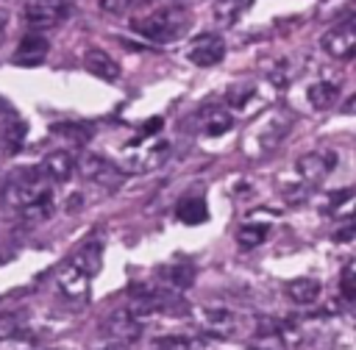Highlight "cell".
<instances>
[{"label": "cell", "instance_id": "cell-30", "mask_svg": "<svg viewBox=\"0 0 356 350\" xmlns=\"http://www.w3.org/2000/svg\"><path fill=\"white\" fill-rule=\"evenodd\" d=\"M100 8H103L106 14H122V11L131 8V3H128V0H100Z\"/></svg>", "mask_w": 356, "mask_h": 350}, {"label": "cell", "instance_id": "cell-25", "mask_svg": "<svg viewBox=\"0 0 356 350\" xmlns=\"http://www.w3.org/2000/svg\"><path fill=\"white\" fill-rule=\"evenodd\" d=\"M53 211H56V206H53V194L47 192V194H42L36 203H31L28 208H22V217H25L28 222H44Z\"/></svg>", "mask_w": 356, "mask_h": 350}, {"label": "cell", "instance_id": "cell-20", "mask_svg": "<svg viewBox=\"0 0 356 350\" xmlns=\"http://www.w3.org/2000/svg\"><path fill=\"white\" fill-rule=\"evenodd\" d=\"M175 217L184 222V225H200L209 219V208H206V200L203 197H184L178 206H175Z\"/></svg>", "mask_w": 356, "mask_h": 350}, {"label": "cell", "instance_id": "cell-28", "mask_svg": "<svg viewBox=\"0 0 356 350\" xmlns=\"http://www.w3.org/2000/svg\"><path fill=\"white\" fill-rule=\"evenodd\" d=\"M353 236H356V208L345 217V222H342V228L334 233V239H337V242H348V239H353Z\"/></svg>", "mask_w": 356, "mask_h": 350}, {"label": "cell", "instance_id": "cell-3", "mask_svg": "<svg viewBox=\"0 0 356 350\" xmlns=\"http://www.w3.org/2000/svg\"><path fill=\"white\" fill-rule=\"evenodd\" d=\"M320 47L337 58V61H350L356 58V11L345 14L339 22H334L323 36H320Z\"/></svg>", "mask_w": 356, "mask_h": 350}, {"label": "cell", "instance_id": "cell-36", "mask_svg": "<svg viewBox=\"0 0 356 350\" xmlns=\"http://www.w3.org/2000/svg\"><path fill=\"white\" fill-rule=\"evenodd\" d=\"M175 3H178V6H181V8H184V3H189V0H175Z\"/></svg>", "mask_w": 356, "mask_h": 350}, {"label": "cell", "instance_id": "cell-10", "mask_svg": "<svg viewBox=\"0 0 356 350\" xmlns=\"http://www.w3.org/2000/svg\"><path fill=\"white\" fill-rule=\"evenodd\" d=\"M47 50H50V42H47L42 33L31 31V33H25V36L19 39L14 61L22 64V67H33V64H42V61H44Z\"/></svg>", "mask_w": 356, "mask_h": 350}, {"label": "cell", "instance_id": "cell-33", "mask_svg": "<svg viewBox=\"0 0 356 350\" xmlns=\"http://www.w3.org/2000/svg\"><path fill=\"white\" fill-rule=\"evenodd\" d=\"M131 6H147V3H153V0H128Z\"/></svg>", "mask_w": 356, "mask_h": 350}, {"label": "cell", "instance_id": "cell-15", "mask_svg": "<svg viewBox=\"0 0 356 350\" xmlns=\"http://www.w3.org/2000/svg\"><path fill=\"white\" fill-rule=\"evenodd\" d=\"M42 172H44L47 181L64 183V181H70L72 172H75V158H72L67 150H56V153H50V156L42 161Z\"/></svg>", "mask_w": 356, "mask_h": 350}, {"label": "cell", "instance_id": "cell-19", "mask_svg": "<svg viewBox=\"0 0 356 350\" xmlns=\"http://www.w3.org/2000/svg\"><path fill=\"white\" fill-rule=\"evenodd\" d=\"M306 97H309L312 108L325 111V108H331V106L337 103V97H339V86H337L334 81H317V83L309 86Z\"/></svg>", "mask_w": 356, "mask_h": 350}, {"label": "cell", "instance_id": "cell-13", "mask_svg": "<svg viewBox=\"0 0 356 350\" xmlns=\"http://www.w3.org/2000/svg\"><path fill=\"white\" fill-rule=\"evenodd\" d=\"M83 67L100 81H117L120 78V64L100 47H89L83 53Z\"/></svg>", "mask_w": 356, "mask_h": 350}, {"label": "cell", "instance_id": "cell-11", "mask_svg": "<svg viewBox=\"0 0 356 350\" xmlns=\"http://www.w3.org/2000/svg\"><path fill=\"white\" fill-rule=\"evenodd\" d=\"M203 325H206L211 333H217V336H236V333L242 331L239 314H234L231 308H220V306L203 311Z\"/></svg>", "mask_w": 356, "mask_h": 350}, {"label": "cell", "instance_id": "cell-14", "mask_svg": "<svg viewBox=\"0 0 356 350\" xmlns=\"http://www.w3.org/2000/svg\"><path fill=\"white\" fill-rule=\"evenodd\" d=\"M289 128H292V117H286V114H273V117H267V122L261 125V133H259V153L273 150V147L286 136Z\"/></svg>", "mask_w": 356, "mask_h": 350}, {"label": "cell", "instance_id": "cell-12", "mask_svg": "<svg viewBox=\"0 0 356 350\" xmlns=\"http://www.w3.org/2000/svg\"><path fill=\"white\" fill-rule=\"evenodd\" d=\"M197 128L206 136H222L234 128V117L222 106H206L197 111Z\"/></svg>", "mask_w": 356, "mask_h": 350}, {"label": "cell", "instance_id": "cell-4", "mask_svg": "<svg viewBox=\"0 0 356 350\" xmlns=\"http://www.w3.org/2000/svg\"><path fill=\"white\" fill-rule=\"evenodd\" d=\"M70 17V3L67 0H28L22 8V19L39 33L44 28H56Z\"/></svg>", "mask_w": 356, "mask_h": 350}, {"label": "cell", "instance_id": "cell-34", "mask_svg": "<svg viewBox=\"0 0 356 350\" xmlns=\"http://www.w3.org/2000/svg\"><path fill=\"white\" fill-rule=\"evenodd\" d=\"M103 350H125V347H122V344H106Z\"/></svg>", "mask_w": 356, "mask_h": 350}, {"label": "cell", "instance_id": "cell-7", "mask_svg": "<svg viewBox=\"0 0 356 350\" xmlns=\"http://www.w3.org/2000/svg\"><path fill=\"white\" fill-rule=\"evenodd\" d=\"M189 61L195 67H214L222 61L225 56V42L220 33H200L192 44H189Z\"/></svg>", "mask_w": 356, "mask_h": 350}, {"label": "cell", "instance_id": "cell-31", "mask_svg": "<svg viewBox=\"0 0 356 350\" xmlns=\"http://www.w3.org/2000/svg\"><path fill=\"white\" fill-rule=\"evenodd\" d=\"M161 125H164V119H161V117L147 119V122H145V128H142V139H145V136H150V133H159V131H161Z\"/></svg>", "mask_w": 356, "mask_h": 350}, {"label": "cell", "instance_id": "cell-6", "mask_svg": "<svg viewBox=\"0 0 356 350\" xmlns=\"http://www.w3.org/2000/svg\"><path fill=\"white\" fill-rule=\"evenodd\" d=\"M78 169H81L83 178H89V181H95V183H100V186H106V189H117V186L122 183V178H125L111 161H106L103 156H95V153L81 156Z\"/></svg>", "mask_w": 356, "mask_h": 350}, {"label": "cell", "instance_id": "cell-35", "mask_svg": "<svg viewBox=\"0 0 356 350\" xmlns=\"http://www.w3.org/2000/svg\"><path fill=\"white\" fill-rule=\"evenodd\" d=\"M3 22H6V14H3V11H0V28H3Z\"/></svg>", "mask_w": 356, "mask_h": 350}, {"label": "cell", "instance_id": "cell-23", "mask_svg": "<svg viewBox=\"0 0 356 350\" xmlns=\"http://www.w3.org/2000/svg\"><path fill=\"white\" fill-rule=\"evenodd\" d=\"M50 131L64 136V139H70V142H75V144H83V142L92 139V125H86V122H58Z\"/></svg>", "mask_w": 356, "mask_h": 350}, {"label": "cell", "instance_id": "cell-16", "mask_svg": "<svg viewBox=\"0 0 356 350\" xmlns=\"http://www.w3.org/2000/svg\"><path fill=\"white\" fill-rule=\"evenodd\" d=\"M320 281L317 278H292L286 283V297L298 306H312L320 297Z\"/></svg>", "mask_w": 356, "mask_h": 350}, {"label": "cell", "instance_id": "cell-18", "mask_svg": "<svg viewBox=\"0 0 356 350\" xmlns=\"http://www.w3.org/2000/svg\"><path fill=\"white\" fill-rule=\"evenodd\" d=\"M25 325H28V308H11V311H3L0 314V342L6 339H19L25 333Z\"/></svg>", "mask_w": 356, "mask_h": 350}, {"label": "cell", "instance_id": "cell-5", "mask_svg": "<svg viewBox=\"0 0 356 350\" xmlns=\"http://www.w3.org/2000/svg\"><path fill=\"white\" fill-rule=\"evenodd\" d=\"M334 167H337V153H334V150H312V153H303V156L298 158V164H295L298 175H300L309 186L325 181Z\"/></svg>", "mask_w": 356, "mask_h": 350}, {"label": "cell", "instance_id": "cell-37", "mask_svg": "<svg viewBox=\"0 0 356 350\" xmlns=\"http://www.w3.org/2000/svg\"><path fill=\"white\" fill-rule=\"evenodd\" d=\"M56 350H70V347H56Z\"/></svg>", "mask_w": 356, "mask_h": 350}, {"label": "cell", "instance_id": "cell-29", "mask_svg": "<svg viewBox=\"0 0 356 350\" xmlns=\"http://www.w3.org/2000/svg\"><path fill=\"white\" fill-rule=\"evenodd\" d=\"M350 197H353V189H339L337 194H331V197H328V206H325V211H337V208H339L345 200H350Z\"/></svg>", "mask_w": 356, "mask_h": 350}, {"label": "cell", "instance_id": "cell-27", "mask_svg": "<svg viewBox=\"0 0 356 350\" xmlns=\"http://www.w3.org/2000/svg\"><path fill=\"white\" fill-rule=\"evenodd\" d=\"M339 292H342L345 300L356 303V272L353 269H342V275H339Z\"/></svg>", "mask_w": 356, "mask_h": 350}, {"label": "cell", "instance_id": "cell-2", "mask_svg": "<svg viewBox=\"0 0 356 350\" xmlns=\"http://www.w3.org/2000/svg\"><path fill=\"white\" fill-rule=\"evenodd\" d=\"M47 192H50V186H47L42 167H19L3 183V203L22 211Z\"/></svg>", "mask_w": 356, "mask_h": 350}, {"label": "cell", "instance_id": "cell-8", "mask_svg": "<svg viewBox=\"0 0 356 350\" xmlns=\"http://www.w3.org/2000/svg\"><path fill=\"white\" fill-rule=\"evenodd\" d=\"M103 333L111 339V344H131V342H136L139 339V333H142V322L139 319H134L125 308H120V311H114V314H108V319L103 322Z\"/></svg>", "mask_w": 356, "mask_h": 350}, {"label": "cell", "instance_id": "cell-21", "mask_svg": "<svg viewBox=\"0 0 356 350\" xmlns=\"http://www.w3.org/2000/svg\"><path fill=\"white\" fill-rule=\"evenodd\" d=\"M70 261H72L75 267H81V269L92 278V275L100 269V264H103V244H100V242H86Z\"/></svg>", "mask_w": 356, "mask_h": 350}, {"label": "cell", "instance_id": "cell-26", "mask_svg": "<svg viewBox=\"0 0 356 350\" xmlns=\"http://www.w3.org/2000/svg\"><path fill=\"white\" fill-rule=\"evenodd\" d=\"M250 94H253V83H234V86L228 89L225 100H228V106H234V108H245L248 100H250Z\"/></svg>", "mask_w": 356, "mask_h": 350}, {"label": "cell", "instance_id": "cell-1", "mask_svg": "<svg viewBox=\"0 0 356 350\" xmlns=\"http://www.w3.org/2000/svg\"><path fill=\"white\" fill-rule=\"evenodd\" d=\"M189 22L192 19H189L186 8H181V6H164V8H156V11L145 14V17H134L131 19V28L139 36H145V39H150L156 44H167V42L181 39L189 31Z\"/></svg>", "mask_w": 356, "mask_h": 350}, {"label": "cell", "instance_id": "cell-32", "mask_svg": "<svg viewBox=\"0 0 356 350\" xmlns=\"http://www.w3.org/2000/svg\"><path fill=\"white\" fill-rule=\"evenodd\" d=\"M342 111H345V114H356V94H353V97H350V100L342 106Z\"/></svg>", "mask_w": 356, "mask_h": 350}, {"label": "cell", "instance_id": "cell-9", "mask_svg": "<svg viewBox=\"0 0 356 350\" xmlns=\"http://www.w3.org/2000/svg\"><path fill=\"white\" fill-rule=\"evenodd\" d=\"M89 281H92V278H89L81 267H75L72 261H67V264L56 272V283H58L61 294L70 297V300H75V303H83V300L89 297Z\"/></svg>", "mask_w": 356, "mask_h": 350}, {"label": "cell", "instance_id": "cell-17", "mask_svg": "<svg viewBox=\"0 0 356 350\" xmlns=\"http://www.w3.org/2000/svg\"><path fill=\"white\" fill-rule=\"evenodd\" d=\"M159 275L172 292H184L195 283V267L192 264H167L159 269Z\"/></svg>", "mask_w": 356, "mask_h": 350}, {"label": "cell", "instance_id": "cell-22", "mask_svg": "<svg viewBox=\"0 0 356 350\" xmlns=\"http://www.w3.org/2000/svg\"><path fill=\"white\" fill-rule=\"evenodd\" d=\"M0 139H3V144H6L8 153H17V150L22 147V139H25V122H19V119H6V122L0 125Z\"/></svg>", "mask_w": 356, "mask_h": 350}, {"label": "cell", "instance_id": "cell-24", "mask_svg": "<svg viewBox=\"0 0 356 350\" xmlns=\"http://www.w3.org/2000/svg\"><path fill=\"white\" fill-rule=\"evenodd\" d=\"M267 233H270V228H267L264 222H245V225L236 231V242H239L242 247H259V244L267 239Z\"/></svg>", "mask_w": 356, "mask_h": 350}]
</instances>
